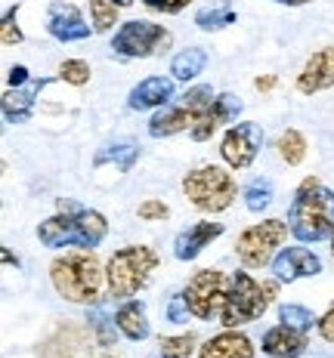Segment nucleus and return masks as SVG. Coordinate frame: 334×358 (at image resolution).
Instances as JSON below:
<instances>
[{"label": "nucleus", "instance_id": "nucleus-7", "mask_svg": "<svg viewBox=\"0 0 334 358\" xmlns=\"http://www.w3.org/2000/svg\"><path fill=\"white\" fill-rule=\"evenodd\" d=\"M214 102V87L207 84H198L192 90H186L183 96H176L174 102H167L165 108H158L148 121V136L152 139H167V136H176L183 130H192L195 121L204 115V108Z\"/></svg>", "mask_w": 334, "mask_h": 358}, {"label": "nucleus", "instance_id": "nucleus-1", "mask_svg": "<svg viewBox=\"0 0 334 358\" xmlns=\"http://www.w3.org/2000/svg\"><path fill=\"white\" fill-rule=\"evenodd\" d=\"M109 220L99 210H90L74 198H59L56 213L37 226V241L50 250L59 248H84L93 250L106 241Z\"/></svg>", "mask_w": 334, "mask_h": 358}, {"label": "nucleus", "instance_id": "nucleus-8", "mask_svg": "<svg viewBox=\"0 0 334 358\" xmlns=\"http://www.w3.org/2000/svg\"><path fill=\"white\" fill-rule=\"evenodd\" d=\"M288 222L285 220H263L257 226L244 229L235 241V257L244 268H263L272 266L276 253L281 250V244L288 241Z\"/></svg>", "mask_w": 334, "mask_h": 358}, {"label": "nucleus", "instance_id": "nucleus-9", "mask_svg": "<svg viewBox=\"0 0 334 358\" xmlns=\"http://www.w3.org/2000/svg\"><path fill=\"white\" fill-rule=\"evenodd\" d=\"M170 41L174 37L165 25H155L148 19H130L124 25H118L115 37H111V53L121 59H148L167 50Z\"/></svg>", "mask_w": 334, "mask_h": 358}, {"label": "nucleus", "instance_id": "nucleus-11", "mask_svg": "<svg viewBox=\"0 0 334 358\" xmlns=\"http://www.w3.org/2000/svg\"><path fill=\"white\" fill-rule=\"evenodd\" d=\"M263 148V127L257 121L232 124L220 139V155L232 170H248Z\"/></svg>", "mask_w": 334, "mask_h": 358}, {"label": "nucleus", "instance_id": "nucleus-29", "mask_svg": "<svg viewBox=\"0 0 334 358\" xmlns=\"http://www.w3.org/2000/svg\"><path fill=\"white\" fill-rule=\"evenodd\" d=\"M87 3H90V22L96 34H106L118 25V10H121L118 3L111 0H87Z\"/></svg>", "mask_w": 334, "mask_h": 358}, {"label": "nucleus", "instance_id": "nucleus-4", "mask_svg": "<svg viewBox=\"0 0 334 358\" xmlns=\"http://www.w3.org/2000/svg\"><path fill=\"white\" fill-rule=\"evenodd\" d=\"M279 285L281 281H257V278H251L248 272H235L232 278H229L226 300H223V309H220V324L242 327V324H251V322H257V318H263L266 309L276 300Z\"/></svg>", "mask_w": 334, "mask_h": 358}, {"label": "nucleus", "instance_id": "nucleus-34", "mask_svg": "<svg viewBox=\"0 0 334 358\" xmlns=\"http://www.w3.org/2000/svg\"><path fill=\"white\" fill-rule=\"evenodd\" d=\"M148 10L155 13H165V16H176V13H183L186 6L192 3V0H143Z\"/></svg>", "mask_w": 334, "mask_h": 358}, {"label": "nucleus", "instance_id": "nucleus-16", "mask_svg": "<svg viewBox=\"0 0 334 358\" xmlns=\"http://www.w3.org/2000/svg\"><path fill=\"white\" fill-rule=\"evenodd\" d=\"M331 87H334V47H322L303 62L300 74H297V93L313 96Z\"/></svg>", "mask_w": 334, "mask_h": 358}, {"label": "nucleus", "instance_id": "nucleus-6", "mask_svg": "<svg viewBox=\"0 0 334 358\" xmlns=\"http://www.w3.org/2000/svg\"><path fill=\"white\" fill-rule=\"evenodd\" d=\"M183 195L202 213H223L239 198V182L217 164H204L183 176Z\"/></svg>", "mask_w": 334, "mask_h": 358}, {"label": "nucleus", "instance_id": "nucleus-30", "mask_svg": "<svg viewBox=\"0 0 334 358\" xmlns=\"http://www.w3.org/2000/svg\"><path fill=\"white\" fill-rule=\"evenodd\" d=\"M19 10H22V3L16 0V3L4 13V22H0V43H4V47H16V43L25 41V34H22V28H19Z\"/></svg>", "mask_w": 334, "mask_h": 358}, {"label": "nucleus", "instance_id": "nucleus-10", "mask_svg": "<svg viewBox=\"0 0 334 358\" xmlns=\"http://www.w3.org/2000/svg\"><path fill=\"white\" fill-rule=\"evenodd\" d=\"M226 290H229V278L220 268H202V272H195L186 281L183 296H186V303H189L192 315L202 318V322H214V318H220Z\"/></svg>", "mask_w": 334, "mask_h": 358}, {"label": "nucleus", "instance_id": "nucleus-40", "mask_svg": "<svg viewBox=\"0 0 334 358\" xmlns=\"http://www.w3.org/2000/svg\"><path fill=\"white\" fill-rule=\"evenodd\" d=\"M111 3H118L124 10V6H130V3H137V0H111Z\"/></svg>", "mask_w": 334, "mask_h": 358}, {"label": "nucleus", "instance_id": "nucleus-32", "mask_svg": "<svg viewBox=\"0 0 334 358\" xmlns=\"http://www.w3.org/2000/svg\"><path fill=\"white\" fill-rule=\"evenodd\" d=\"M137 213H139V220H146V222H165L170 216V207L165 204V201H158V198H148V201H143V204L137 207Z\"/></svg>", "mask_w": 334, "mask_h": 358}, {"label": "nucleus", "instance_id": "nucleus-20", "mask_svg": "<svg viewBox=\"0 0 334 358\" xmlns=\"http://www.w3.org/2000/svg\"><path fill=\"white\" fill-rule=\"evenodd\" d=\"M198 358H254V343L239 334V327H226L198 346Z\"/></svg>", "mask_w": 334, "mask_h": 358}, {"label": "nucleus", "instance_id": "nucleus-14", "mask_svg": "<svg viewBox=\"0 0 334 358\" xmlns=\"http://www.w3.org/2000/svg\"><path fill=\"white\" fill-rule=\"evenodd\" d=\"M242 108H244V102H242L235 93H217V96H214L211 106L204 108V115L198 117L195 127L189 130V136L195 139V143H204V139H211L214 133L220 130V127L239 121Z\"/></svg>", "mask_w": 334, "mask_h": 358}, {"label": "nucleus", "instance_id": "nucleus-2", "mask_svg": "<svg viewBox=\"0 0 334 358\" xmlns=\"http://www.w3.org/2000/svg\"><path fill=\"white\" fill-rule=\"evenodd\" d=\"M50 281H53V290L62 300L78 306H96L102 290H109L106 266L99 263V257L93 250L84 248L59 253L50 263Z\"/></svg>", "mask_w": 334, "mask_h": 358}, {"label": "nucleus", "instance_id": "nucleus-18", "mask_svg": "<svg viewBox=\"0 0 334 358\" xmlns=\"http://www.w3.org/2000/svg\"><path fill=\"white\" fill-rule=\"evenodd\" d=\"M223 232H226L223 222H192L189 229H183V232L174 238V257L180 259V263H192V259L202 257L204 248H211Z\"/></svg>", "mask_w": 334, "mask_h": 358}, {"label": "nucleus", "instance_id": "nucleus-12", "mask_svg": "<svg viewBox=\"0 0 334 358\" xmlns=\"http://www.w3.org/2000/svg\"><path fill=\"white\" fill-rule=\"evenodd\" d=\"M47 34L59 43H78L93 34V25H87L84 13L69 0H53L47 6Z\"/></svg>", "mask_w": 334, "mask_h": 358}, {"label": "nucleus", "instance_id": "nucleus-25", "mask_svg": "<svg viewBox=\"0 0 334 358\" xmlns=\"http://www.w3.org/2000/svg\"><path fill=\"white\" fill-rule=\"evenodd\" d=\"M242 198H244V207H248L251 213H263L266 207L272 204V198H276V185H272V179H266V176H254L242 189Z\"/></svg>", "mask_w": 334, "mask_h": 358}, {"label": "nucleus", "instance_id": "nucleus-24", "mask_svg": "<svg viewBox=\"0 0 334 358\" xmlns=\"http://www.w3.org/2000/svg\"><path fill=\"white\" fill-rule=\"evenodd\" d=\"M232 22H235V10L229 0H214V3L195 10V25L202 28V31H223V28H229Z\"/></svg>", "mask_w": 334, "mask_h": 358}, {"label": "nucleus", "instance_id": "nucleus-3", "mask_svg": "<svg viewBox=\"0 0 334 358\" xmlns=\"http://www.w3.org/2000/svg\"><path fill=\"white\" fill-rule=\"evenodd\" d=\"M288 229L300 244H319L334 235V192L322 179L307 176L294 189L288 207Z\"/></svg>", "mask_w": 334, "mask_h": 358}, {"label": "nucleus", "instance_id": "nucleus-22", "mask_svg": "<svg viewBox=\"0 0 334 358\" xmlns=\"http://www.w3.org/2000/svg\"><path fill=\"white\" fill-rule=\"evenodd\" d=\"M139 161V145L130 143V139H115V143H106L99 152L93 155V167H115L121 173L133 170V164Z\"/></svg>", "mask_w": 334, "mask_h": 358}, {"label": "nucleus", "instance_id": "nucleus-21", "mask_svg": "<svg viewBox=\"0 0 334 358\" xmlns=\"http://www.w3.org/2000/svg\"><path fill=\"white\" fill-rule=\"evenodd\" d=\"M115 324H118V331H121V337L130 340V343H143V340H148V334H152L146 306L139 303L137 296H133V300H124L115 309Z\"/></svg>", "mask_w": 334, "mask_h": 358}, {"label": "nucleus", "instance_id": "nucleus-27", "mask_svg": "<svg viewBox=\"0 0 334 358\" xmlns=\"http://www.w3.org/2000/svg\"><path fill=\"white\" fill-rule=\"evenodd\" d=\"M195 343H198V337L192 331L176 334V337H161L152 358H189L192 352H195Z\"/></svg>", "mask_w": 334, "mask_h": 358}, {"label": "nucleus", "instance_id": "nucleus-19", "mask_svg": "<svg viewBox=\"0 0 334 358\" xmlns=\"http://www.w3.org/2000/svg\"><path fill=\"white\" fill-rule=\"evenodd\" d=\"M309 346V334L297 331V327H288V324H276L263 334L260 340V349H263L270 358H300Z\"/></svg>", "mask_w": 334, "mask_h": 358}, {"label": "nucleus", "instance_id": "nucleus-23", "mask_svg": "<svg viewBox=\"0 0 334 358\" xmlns=\"http://www.w3.org/2000/svg\"><path fill=\"white\" fill-rule=\"evenodd\" d=\"M204 69H207V53H204L202 47L180 50V53L170 59V78H174V80H183V84L195 80Z\"/></svg>", "mask_w": 334, "mask_h": 358}, {"label": "nucleus", "instance_id": "nucleus-36", "mask_svg": "<svg viewBox=\"0 0 334 358\" xmlns=\"http://www.w3.org/2000/svg\"><path fill=\"white\" fill-rule=\"evenodd\" d=\"M28 69L25 65H13L10 74H6V87H22V84H28Z\"/></svg>", "mask_w": 334, "mask_h": 358}, {"label": "nucleus", "instance_id": "nucleus-26", "mask_svg": "<svg viewBox=\"0 0 334 358\" xmlns=\"http://www.w3.org/2000/svg\"><path fill=\"white\" fill-rule=\"evenodd\" d=\"M276 155L288 164V167H297V164H303V158H307V139H303V133L294 130V127L281 130L279 139H276Z\"/></svg>", "mask_w": 334, "mask_h": 358}, {"label": "nucleus", "instance_id": "nucleus-38", "mask_svg": "<svg viewBox=\"0 0 334 358\" xmlns=\"http://www.w3.org/2000/svg\"><path fill=\"white\" fill-rule=\"evenodd\" d=\"M4 263H6V266H16V268H19V257H13V253L4 248Z\"/></svg>", "mask_w": 334, "mask_h": 358}, {"label": "nucleus", "instance_id": "nucleus-33", "mask_svg": "<svg viewBox=\"0 0 334 358\" xmlns=\"http://www.w3.org/2000/svg\"><path fill=\"white\" fill-rule=\"evenodd\" d=\"M165 315H167V322H170V324H186V322H189L192 312H189V303H186L183 290H180V294H174V296L167 300Z\"/></svg>", "mask_w": 334, "mask_h": 358}, {"label": "nucleus", "instance_id": "nucleus-17", "mask_svg": "<svg viewBox=\"0 0 334 358\" xmlns=\"http://www.w3.org/2000/svg\"><path fill=\"white\" fill-rule=\"evenodd\" d=\"M174 90H176L174 78H165V74L143 78L127 93V108L130 111H158V108H165L167 102H174Z\"/></svg>", "mask_w": 334, "mask_h": 358}, {"label": "nucleus", "instance_id": "nucleus-15", "mask_svg": "<svg viewBox=\"0 0 334 358\" xmlns=\"http://www.w3.org/2000/svg\"><path fill=\"white\" fill-rule=\"evenodd\" d=\"M50 84V78H34L22 87H6L4 99H0V108H4V121L6 124H25L32 121L34 106H37V96L41 90Z\"/></svg>", "mask_w": 334, "mask_h": 358}, {"label": "nucleus", "instance_id": "nucleus-39", "mask_svg": "<svg viewBox=\"0 0 334 358\" xmlns=\"http://www.w3.org/2000/svg\"><path fill=\"white\" fill-rule=\"evenodd\" d=\"M272 3H281V6H303V3H309V0H272Z\"/></svg>", "mask_w": 334, "mask_h": 358}, {"label": "nucleus", "instance_id": "nucleus-13", "mask_svg": "<svg viewBox=\"0 0 334 358\" xmlns=\"http://www.w3.org/2000/svg\"><path fill=\"white\" fill-rule=\"evenodd\" d=\"M272 275L281 285H294L300 278H316V275H322V259L309 248H300V244L281 248L276 259H272Z\"/></svg>", "mask_w": 334, "mask_h": 358}, {"label": "nucleus", "instance_id": "nucleus-31", "mask_svg": "<svg viewBox=\"0 0 334 358\" xmlns=\"http://www.w3.org/2000/svg\"><path fill=\"white\" fill-rule=\"evenodd\" d=\"M59 80H65V84H71V87H84L87 80H90V65H87L84 59H65V62L59 65Z\"/></svg>", "mask_w": 334, "mask_h": 358}, {"label": "nucleus", "instance_id": "nucleus-41", "mask_svg": "<svg viewBox=\"0 0 334 358\" xmlns=\"http://www.w3.org/2000/svg\"><path fill=\"white\" fill-rule=\"evenodd\" d=\"M331 257H334V235H331Z\"/></svg>", "mask_w": 334, "mask_h": 358}, {"label": "nucleus", "instance_id": "nucleus-37", "mask_svg": "<svg viewBox=\"0 0 334 358\" xmlns=\"http://www.w3.org/2000/svg\"><path fill=\"white\" fill-rule=\"evenodd\" d=\"M254 87L257 90H272V87H276V78H272V74H266V78H257Z\"/></svg>", "mask_w": 334, "mask_h": 358}, {"label": "nucleus", "instance_id": "nucleus-28", "mask_svg": "<svg viewBox=\"0 0 334 358\" xmlns=\"http://www.w3.org/2000/svg\"><path fill=\"white\" fill-rule=\"evenodd\" d=\"M279 322L288 324V327H297V331H303V334H309L313 331V324H319V318L307 309V306L285 303V306H279Z\"/></svg>", "mask_w": 334, "mask_h": 358}, {"label": "nucleus", "instance_id": "nucleus-35", "mask_svg": "<svg viewBox=\"0 0 334 358\" xmlns=\"http://www.w3.org/2000/svg\"><path fill=\"white\" fill-rule=\"evenodd\" d=\"M316 331H319V337H322L325 343H334V306H331L328 312H325L322 318H319Z\"/></svg>", "mask_w": 334, "mask_h": 358}, {"label": "nucleus", "instance_id": "nucleus-5", "mask_svg": "<svg viewBox=\"0 0 334 358\" xmlns=\"http://www.w3.org/2000/svg\"><path fill=\"white\" fill-rule=\"evenodd\" d=\"M161 257L146 244H130L109 257L106 263V281H109V296L118 303L133 300L143 287H148L152 272L158 268Z\"/></svg>", "mask_w": 334, "mask_h": 358}]
</instances>
